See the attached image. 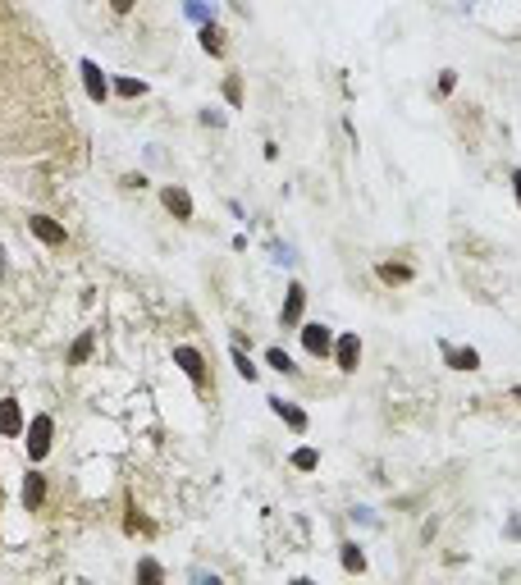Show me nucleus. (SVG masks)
<instances>
[{
    "label": "nucleus",
    "mask_w": 521,
    "mask_h": 585,
    "mask_svg": "<svg viewBox=\"0 0 521 585\" xmlns=\"http://www.w3.org/2000/svg\"><path fill=\"white\" fill-rule=\"evenodd\" d=\"M50 434H55V421H50L46 412H37V416L28 421V457H32V462H41V457L50 453Z\"/></svg>",
    "instance_id": "1"
},
{
    "label": "nucleus",
    "mask_w": 521,
    "mask_h": 585,
    "mask_svg": "<svg viewBox=\"0 0 521 585\" xmlns=\"http://www.w3.org/2000/svg\"><path fill=\"white\" fill-rule=\"evenodd\" d=\"M78 74H83L87 96H92L97 106H106V101H110V83H106V74H101V64H97V60H78Z\"/></svg>",
    "instance_id": "2"
},
{
    "label": "nucleus",
    "mask_w": 521,
    "mask_h": 585,
    "mask_svg": "<svg viewBox=\"0 0 521 585\" xmlns=\"http://www.w3.org/2000/svg\"><path fill=\"white\" fill-rule=\"evenodd\" d=\"M334 366H338L343 375H352V371L361 366V338H357V334H338V338H334Z\"/></svg>",
    "instance_id": "3"
},
{
    "label": "nucleus",
    "mask_w": 521,
    "mask_h": 585,
    "mask_svg": "<svg viewBox=\"0 0 521 585\" xmlns=\"http://www.w3.org/2000/svg\"><path fill=\"white\" fill-rule=\"evenodd\" d=\"M174 366H179V371H183L188 380L197 384V389L206 384V357L197 352V347H188V343H183V347H174Z\"/></svg>",
    "instance_id": "4"
},
{
    "label": "nucleus",
    "mask_w": 521,
    "mask_h": 585,
    "mask_svg": "<svg viewBox=\"0 0 521 585\" xmlns=\"http://www.w3.org/2000/svg\"><path fill=\"white\" fill-rule=\"evenodd\" d=\"M302 311H307V288L289 284V293H284V311H279V325L284 329H298L302 325Z\"/></svg>",
    "instance_id": "5"
},
{
    "label": "nucleus",
    "mask_w": 521,
    "mask_h": 585,
    "mask_svg": "<svg viewBox=\"0 0 521 585\" xmlns=\"http://www.w3.org/2000/svg\"><path fill=\"white\" fill-rule=\"evenodd\" d=\"M302 347L311 357H334V329L329 325H302Z\"/></svg>",
    "instance_id": "6"
},
{
    "label": "nucleus",
    "mask_w": 521,
    "mask_h": 585,
    "mask_svg": "<svg viewBox=\"0 0 521 585\" xmlns=\"http://www.w3.org/2000/svg\"><path fill=\"white\" fill-rule=\"evenodd\" d=\"M28 229L37 233V238L46 242V247H64V242H69V229H64V224H55L50 215H32V220H28Z\"/></svg>",
    "instance_id": "7"
},
{
    "label": "nucleus",
    "mask_w": 521,
    "mask_h": 585,
    "mask_svg": "<svg viewBox=\"0 0 521 585\" xmlns=\"http://www.w3.org/2000/svg\"><path fill=\"white\" fill-rule=\"evenodd\" d=\"M160 206L174 215V220H183V224L193 220V197H188L183 188H160Z\"/></svg>",
    "instance_id": "8"
},
{
    "label": "nucleus",
    "mask_w": 521,
    "mask_h": 585,
    "mask_svg": "<svg viewBox=\"0 0 521 585\" xmlns=\"http://www.w3.org/2000/svg\"><path fill=\"white\" fill-rule=\"evenodd\" d=\"M270 412L279 416V421L289 425L293 434H302V430H307V412H302L298 403H289V398H270Z\"/></svg>",
    "instance_id": "9"
},
{
    "label": "nucleus",
    "mask_w": 521,
    "mask_h": 585,
    "mask_svg": "<svg viewBox=\"0 0 521 585\" xmlns=\"http://www.w3.org/2000/svg\"><path fill=\"white\" fill-rule=\"evenodd\" d=\"M439 352H444V362L453 366V371H480V352H475V347H453V343H439Z\"/></svg>",
    "instance_id": "10"
},
{
    "label": "nucleus",
    "mask_w": 521,
    "mask_h": 585,
    "mask_svg": "<svg viewBox=\"0 0 521 585\" xmlns=\"http://www.w3.org/2000/svg\"><path fill=\"white\" fill-rule=\"evenodd\" d=\"M375 275L384 279L389 288H398V284H412V266H403V261H380V266H375Z\"/></svg>",
    "instance_id": "11"
},
{
    "label": "nucleus",
    "mask_w": 521,
    "mask_h": 585,
    "mask_svg": "<svg viewBox=\"0 0 521 585\" xmlns=\"http://www.w3.org/2000/svg\"><path fill=\"white\" fill-rule=\"evenodd\" d=\"M41 499H46V480L32 471V476H23V508L37 512V508H41Z\"/></svg>",
    "instance_id": "12"
},
{
    "label": "nucleus",
    "mask_w": 521,
    "mask_h": 585,
    "mask_svg": "<svg viewBox=\"0 0 521 585\" xmlns=\"http://www.w3.org/2000/svg\"><path fill=\"white\" fill-rule=\"evenodd\" d=\"M0 434H23V412L14 398H5L0 403Z\"/></svg>",
    "instance_id": "13"
},
{
    "label": "nucleus",
    "mask_w": 521,
    "mask_h": 585,
    "mask_svg": "<svg viewBox=\"0 0 521 585\" xmlns=\"http://www.w3.org/2000/svg\"><path fill=\"white\" fill-rule=\"evenodd\" d=\"M197 37H202L206 55H215V60L224 55V28H220V23H202V32H197Z\"/></svg>",
    "instance_id": "14"
},
{
    "label": "nucleus",
    "mask_w": 521,
    "mask_h": 585,
    "mask_svg": "<svg viewBox=\"0 0 521 585\" xmlns=\"http://www.w3.org/2000/svg\"><path fill=\"white\" fill-rule=\"evenodd\" d=\"M343 572H352V576L366 572V553H361V544H343Z\"/></svg>",
    "instance_id": "15"
},
{
    "label": "nucleus",
    "mask_w": 521,
    "mask_h": 585,
    "mask_svg": "<svg viewBox=\"0 0 521 585\" xmlns=\"http://www.w3.org/2000/svg\"><path fill=\"white\" fill-rule=\"evenodd\" d=\"M115 96L137 101V96H146V83H142V78H115Z\"/></svg>",
    "instance_id": "16"
},
{
    "label": "nucleus",
    "mask_w": 521,
    "mask_h": 585,
    "mask_svg": "<svg viewBox=\"0 0 521 585\" xmlns=\"http://www.w3.org/2000/svg\"><path fill=\"white\" fill-rule=\"evenodd\" d=\"M137 581H142V585H155V581H165V567L155 563V558H142V563H137Z\"/></svg>",
    "instance_id": "17"
},
{
    "label": "nucleus",
    "mask_w": 521,
    "mask_h": 585,
    "mask_svg": "<svg viewBox=\"0 0 521 585\" xmlns=\"http://www.w3.org/2000/svg\"><path fill=\"white\" fill-rule=\"evenodd\" d=\"M183 14H188L193 23H215V19H211V5H206V0H183Z\"/></svg>",
    "instance_id": "18"
},
{
    "label": "nucleus",
    "mask_w": 521,
    "mask_h": 585,
    "mask_svg": "<svg viewBox=\"0 0 521 585\" xmlns=\"http://www.w3.org/2000/svg\"><path fill=\"white\" fill-rule=\"evenodd\" d=\"M265 362H270L279 375H293V371H298V366H293V357L284 352V347H270V352H265Z\"/></svg>",
    "instance_id": "19"
},
{
    "label": "nucleus",
    "mask_w": 521,
    "mask_h": 585,
    "mask_svg": "<svg viewBox=\"0 0 521 585\" xmlns=\"http://www.w3.org/2000/svg\"><path fill=\"white\" fill-rule=\"evenodd\" d=\"M293 467H298V471H316L320 467V453L316 448H293Z\"/></svg>",
    "instance_id": "20"
},
{
    "label": "nucleus",
    "mask_w": 521,
    "mask_h": 585,
    "mask_svg": "<svg viewBox=\"0 0 521 585\" xmlns=\"http://www.w3.org/2000/svg\"><path fill=\"white\" fill-rule=\"evenodd\" d=\"M87 357H92V334H83L74 347H69V366H83Z\"/></svg>",
    "instance_id": "21"
},
{
    "label": "nucleus",
    "mask_w": 521,
    "mask_h": 585,
    "mask_svg": "<svg viewBox=\"0 0 521 585\" xmlns=\"http://www.w3.org/2000/svg\"><path fill=\"white\" fill-rule=\"evenodd\" d=\"M233 366H238V375H242V380H256V366H251V357L242 352V347H233Z\"/></svg>",
    "instance_id": "22"
},
{
    "label": "nucleus",
    "mask_w": 521,
    "mask_h": 585,
    "mask_svg": "<svg viewBox=\"0 0 521 585\" xmlns=\"http://www.w3.org/2000/svg\"><path fill=\"white\" fill-rule=\"evenodd\" d=\"M224 96H229V106H242V83H238V78H224Z\"/></svg>",
    "instance_id": "23"
},
{
    "label": "nucleus",
    "mask_w": 521,
    "mask_h": 585,
    "mask_svg": "<svg viewBox=\"0 0 521 585\" xmlns=\"http://www.w3.org/2000/svg\"><path fill=\"white\" fill-rule=\"evenodd\" d=\"M128 530H137V535H151V521H142V517H137V508H128Z\"/></svg>",
    "instance_id": "24"
},
{
    "label": "nucleus",
    "mask_w": 521,
    "mask_h": 585,
    "mask_svg": "<svg viewBox=\"0 0 521 585\" xmlns=\"http://www.w3.org/2000/svg\"><path fill=\"white\" fill-rule=\"evenodd\" d=\"M275 261H279V266H293L298 256H293V247H289V242H275Z\"/></svg>",
    "instance_id": "25"
},
{
    "label": "nucleus",
    "mask_w": 521,
    "mask_h": 585,
    "mask_svg": "<svg viewBox=\"0 0 521 585\" xmlns=\"http://www.w3.org/2000/svg\"><path fill=\"white\" fill-rule=\"evenodd\" d=\"M453 87H457V74H453V69H444V74H439V96H448Z\"/></svg>",
    "instance_id": "26"
},
{
    "label": "nucleus",
    "mask_w": 521,
    "mask_h": 585,
    "mask_svg": "<svg viewBox=\"0 0 521 585\" xmlns=\"http://www.w3.org/2000/svg\"><path fill=\"white\" fill-rule=\"evenodd\" d=\"M124 188H146V174H124Z\"/></svg>",
    "instance_id": "27"
},
{
    "label": "nucleus",
    "mask_w": 521,
    "mask_h": 585,
    "mask_svg": "<svg viewBox=\"0 0 521 585\" xmlns=\"http://www.w3.org/2000/svg\"><path fill=\"white\" fill-rule=\"evenodd\" d=\"M133 5H137V0H110V10H115V14H128Z\"/></svg>",
    "instance_id": "28"
},
{
    "label": "nucleus",
    "mask_w": 521,
    "mask_h": 585,
    "mask_svg": "<svg viewBox=\"0 0 521 585\" xmlns=\"http://www.w3.org/2000/svg\"><path fill=\"white\" fill-rule=\"evenodd\" d=\"M508 535H517V539H521V517H508Z\"/></svg>",
    "instance_id": "29"
},
{
    "label": "nucleus",
    "mask_w": 521,
    "mask_h": 585,
    "mask_svg": "<svg viewBox=\"0 0 521 585\" xmlns=\"http://www.w3.org/2000/svg\"><path fill=\"white\" fill-rule=\"evenodd\" d=\"M512 192H517V202H521V170H512Z\"/></svg>",
    "instance_id": "30"
},
{
    "label": "nucleus",
    "mask_w": 521,
    "mask_h": 585,
    "mask_svg": "<svg viewBox=\"0 0 521 585\" xmlns=\"http://www.w3.org/2000/svg\"><path fill=\"white\" fill-rule=\"evenodd\" d=\"M512 398H517V403H521V384H517V389H512Z\"/></svg>",
    "instance_id": "31"
}]
</instances>
